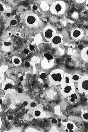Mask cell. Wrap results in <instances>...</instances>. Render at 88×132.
<instances>
[{
  "instance_id": "cell-1",
  "label": "cell",
  "mask_w": 88,
  "mask_h": 132,
  "mask_svg": "<svg viewBox=\"0 0 88 132\" xmlns=\"http://www.w3.org/2000/svg\"><path fill=\"white\" fill-rule=\"evenodd\" d=\"M64 72L60 69L55 70L51 72L49 75V80L50 82L55 86L60 84L63 80Z\"/></svg>"
},
{
  "instance_id": "cell-2",
  "label": "cell",
  "mask_w": 88,
  "mask_h": 132,
  "mask_svg": "<svg viewBox=\"0 0 88 132\" xmlns=\"http://www.w3.org/2000/svg\"><path fill=\"white\" fill-rule=\"evenodd\" d=\"M50 10L53 14L62 15L65 12L66 4L62 1H56L52 4Z\"/></svg>"
},
{
  "instance_id": "cell-3",
  "label": "cell",
  "mask_w": 88,
  "mask_h": 132,
  "mask_svg": "<svg viewBox=\"0 0 88 132\" xmlns=\"http://www.w3.org/2000/svg\"><path fill=\"white\" fill-rule=\"evenodd\" d=\"M78 88L80 93L88 95V76L81 77L78 80Z\"/></svg>"
},
{
  "instance_id": "cell-4",
  "label": "cell",
  "mask_w": 88,
  "mask_h": 132,
  "mask_svg": "<svg viewBox=\"0 0 88 132\" xmlns=\"http://www.w3.org/2000/svg\"><path fill=\"white\" fill-rule=\"evenodd\" d=\"M39 21V17L35 14H28L26 15L25 17V22L29 26L37 25Z\"/></svg>"
},
{
  "instance_id": "cell-5",
  "label": "cell",
  "mask_w": 88,
  "mask_h": 132,
  "mask_svg": "<svg viewBox=\"0 0 88 132\" xmlns=\"http://www.w3.org/2000/svg\"><path fill=\"white\" fill-rule=\"evenodd\" d=\"M60 91L64 97L70 96L71 95L75 93V88L74 83L62 87Z\"/></svg>"
},
{
  "instance_id": "cell-6",
  "label": "cell",
  "mask_w": 88,
  "mask_h": 132,
  "mask_svg": "<svg viewBox=\"0 0 88 132\" xmlns=\"http://www.w3.org/2000/svg\"><path fill=\"white\" fill-rule=\"evenodd\" d=\"M43 34L46 40L50 42L52 38L56 34V32L54 28L51 26L49 25L46 26L44 28Z\"/></svg>"
},
{
  "instance_id": "cell-7",
  "label": "cell",
  "mask_w": 88,
  "mask_h": 132,
  "mask_svg": "<svg viewBox=\"0 0 88 132\" xmlns=\"http://www.w3.org/2000/svg\"><path fill=\"white\" fill-rule=\"evenodd\" d=\"M63 36L61 34H56L51 39L50 42L53 47H57L62 42Z\"/></svg>"
},
{
  "instance_id": "cell-8",
  "label": "cell",
  "mask_w": 88,
  "mask_h": 132,
  "mask_svg": "<svg viewBox=\"0 0 88 132\" xmlns=\"http://www.w3.org/2000/svg\"><path fill=\"white\" fill-rule=\"evenodd\" d=\"M71 36L75 40H79L83 37L84 36L83 31L81 29L79 28H76L73 29L71 34Z\"/></svg>"
},
{
  "instance_id": "cell-9",
  "label": "cell",
  "mask_w": 88,
  "mask_h": 132,
  "mask_svg": "<svg viewBox=\"0 0 88 132\" xmlns=\"http://www.w3.org/2000/svg\"><path fill=\"white\" fill-rule=\"evenodd\" d=\"M72 83H74L72 80V76L69 73H65L63 80L61 83V87Z\"/></svg>"
},
{
  "instance_id": "cell-10",
  "label": "cell",
  "mask_w": 88,
  "mask_h": 132,
  "mask_svg": "<svg viewBox=\"0 0 88 132\" xmlns=\"http://www.w3.org/2000/svg\"><path fill=\"white\" fill-rule=\"evenodd\" d=\"M54 64V59L48 60L45 58L41 61V66L44 69H48L53 67Z\"/></svg>"
},
{
  "instance_id": "cell-11",
  "label": "cell",
  "mask_w": 88,
  "mask_h": 132,
  "mask_svg": "<svg viewBox=\"0 0 88 132\" xmlns=\"http://www.w3.org/2000/svg\"><path fill=\"white\" fill-rule=\"evenodd\" d=\"M65 126L64 130L66 132H74L76 129V125L73 122L68 121L67 122H65Z\"/></svg>"
},
{
  "instance_id": "cell-12",
  "label": "cell",
  "mask_w": 88,
  "mask_h": 132,
  "mask_svg": "<svg viewBox=\"0 0 88 132\" xmlns=\"http://www.w3.org/2000/svg\"><path fill=\"white\" fill-rule=\"evenodd\" d=\"M15 85V83L13 80L8 79L4 84V89L5 90H7L10 88H12Z\"/></svg>"
},
{
  "instance_id": "cell-13",
  "label": "cell",
  "mask_w": 88,
  "mask_h": 132,
  "mask_svg": "<svg viewBox=\"0 0 88 132\" xmlns=\"http://www.w3.org/2000/svg\"><path fill=\"white\" fill-rule=\"evenodd\" d=\"M81 57L84 61L88 62V47L82 50L81 53Z\"/></svg>"
},
{
  "instance_id": "cell-14",
  "label": "cell",
  "mask_w": 88,
  "mask_h": 132,
  "mask_svg": "<svg viewBox=\"0 0 88 132\" xmlns=\"http://www.w3.org/2000/svg\"><path fill=\"white\" fill-rule=\"evenodd\" d=\"M12 62L15 66H18L22 63V60L17 56H14L12 58Z\"/></svg>"
},
{
  "instance_id": "cell-15",
  "label": "cell",
  "mask_w": 88,
  "mask_h": 132,
  "mask_svg": "<svg viewBox=\"0 0 88 132\" xmlns=\"http://www.w3.org/2000/svg\"><path fill=\"white\" fill-rule=\"evenodd\" d=\"M81 117L83 119V120L85 122H88V113L87 110L83 111V110H81Z\"/></svg>"
},
{
  "instance_id": "cell-16",
  "label": "cell",
  "mask_w": 88,
  "mask_h": 132,
  "mask_svg": "<svg viewBox=\"0 0 88 132\" xmlns=\"http://www.w3.org/2000/svg\"><path fill=\"white\" fill-rule=\"evenodd\" d=\"M41 112H42L41 110L40 109H36L35 110H34L33 113V115H34V118H37V117H39L41 115Z\"/></svg>"
},
{
  "instance_id": "cell-17",
  "label": "cell",
  "mask_w": 88,
  "mask_h": 132,
  "mask_svg": "<svg viewBox=\"0 0 88 132\" xmlns=\"http://www.w3.org/2000/svg\"><path fill=\"white\" fill-rule=\"evenodd\" d=\"M81 78V77L80 75L77 74V73H75L72 76V80L74 83L76 82H78Z\"/></svg>"
},
{
  "instance_id": "cell-18",
  "label": "cell",
  "mask_w": 88,
  "mask_h": 132,
  "mask_svg": "<svg viewBox=\"0 0 88 132\" xmlns=\"http://www.w3.org/2000/svg\"><path fill=\"white\" fill-rule=\"evenodd\" d=\"M45 58H46V59L48 60H53L54 59V58L51 54H48V53H46L44 55Z\"/></svg>"
},
{
  "instance_id": "cell-19",
  "label": "cell",
  "mask_w": 88,
  "mask_h": 132,
  "mask_svg": "<svg viewBox=\"0 0 88 132\" xmlns=\"http://www.w3.org/2000/svg\"><path fill=\"white\" fill-rule=\"evenodd\" d=\"M77 98V96L76 95V94L75 93V94H74L73 95H71V96H70V100L72 102H75V100Z\"/></svg>"
},
{
  "instance_id": "cell-20",
  "label": "cell",
  "mask_w": 88,
  "mask_h": 132,
  "mask_svg": "<svg viewBox=\"0 0 88 132\" xmlns=\"http://www.w3.org/2000/svg\"><path fill=\"white\" fill-rule=\"evenodd\" d=\"M40 77H41V79L44 80L45 79H46V74L45 73H41V74H40Z\"/></svg>"
},
{
  "instance_id": "cell-21",
  "label": "cell",
  "mask_w": 88,
  "mask_h": 132,
  "mask_svg": "<svg viewBox=\"0 0 88 132\" xmlns=\"http://www.w3.org/2000/svg\"><path fill=\"white\" fill-rule=\"evenodd\" d=\"M36 105H37V104H36L35 102H33L31 103L30 104V106L31 108H33V107H35L36 106Z\"/></svg>"
},
{
  "instance_id": "cell-22",
  "label": "cell",
  "mask_w": 88,
  "mask_h": 132,
  "mask_svg": "<svg viewBox=\"0 0 88 132\" xmlns=\"http://www.w3.org/2000/svg\"><path fill=\"white\" fill-rule=\"evenodd\" d=\"M17 24V21L15 20H12L11 21V24L12 25H15Z\"/></svg>"
},
{
  "instance_id": "cell-23",
  "label": "cell",
  "mask_w": 88,
  "mask_h": 132,
  "mask_svg": "<svg viewBox=\"0 0 88 132\" xmlns=\"http://www.w3.org/2000/svg\"><path fill=\"white\" fill-rule=\"evenodd\" d=\"M52 122L53 124H56L57 123V121L56 119H53L52 120Z\"/></svg>"
},
{
  "instance_id": "cell-24",
  "label": "cell",
  "mask_w": 88,
  "mask_h": 132,
  "mask_svg": "<svg viewBox=\"0 0 88 132\" xmlns=\"http://www.w3.org/2000/svg\"><path fill=\"white\" fill-rule=\"evenodd\" d=\"M23 104H24V106H27L28 104V102L25 101L24 102Z\"/></svg>"
},
{
  "instance_id": "cell-25",
  "label": "cell",
  "mask_w": 88,
  "mask_h": 132,
  "mask_svg": "<svg viewBox=\"0 0 88 132\" xmlns=\"http://www.w3.org/2000/svg\"><path fill=\"white\" fill-rule=\"evenodd\" d=\"M24 53H25V54H28L29 52V50L27 49H25L24 50Z\"/></svg>"
},
{
  "instance_id": "cell-26",
  "label": "cell",
  "mask_w": 88,
  "mask_h": 132,
  "mask_svg": "<svg viewBox=\"0 0 88 132\" xmlns=\"http://www.w3.org/2000/svg\"><path fill=\"white\" fill-rule=\"evenodd\" d=\"M30 49L31 51H34V47L33 45H30Z\"/></svg>"
},
{
  "instance_id": "cell-27",
  "label": "cell",
  "mask_w": 88,
  "mask_h": 132,
  "mask_svg": "<svg viewBox=\"0 0 88 132\" xmlns=\"http://www.w3.org/2000/svg\"><path fill=\"white\" fill-rule=\"evenodd\" d=\"M25 64L26 66H27V67H29V66H30V63L28 62V61H27V62H26L25 63Z\"/></svg>"
},
{
  "instance_id": "cell-28",
  "label": "cell",
  "mask_w": 88,
  "mask_h": 132,
  "mask_svg": "<svg viewBox=\"0 0 88 132\" xmlns=\"http://www.w3.org/2000/svg\"><path fill=\"white\" fill-rule=\"evenodd\" d=\"M0 6H1V9H0V11H1V12H2L3 11H4V8L3 7V6H2V4H1V5H0Z\"/></svg>"
},
{
  "instance_id": "cell-29",
  "label": "cell",
  "mask_w": 88,
  "mask_h": 132,
  "mask_svg": "<svg viewBox=\"0 0 88 132\" xmlns=\"http://www.w3.org/2000/svg\"><path fill=\"white\" fill-rule=\"evenodd\" d=\"M18 92L19 93H21L23 92V90H22V89L21 88H19L18 89Z\"/></svg>"
},
{
  "instance_id": "cell-30",
  "label": "cell",
  "mask_w": 88,
  "mask_h": 132,
  "mask_svg": "<svg viewBox=\"0 0 88 132\" xmlns=\"http://www.w3.org/2000/svg\"><path fill=\"white\" fill-rule=\"evenodd\" d=\"M78 48H79L80 49H83V45H79V46H78Z\"/></svg>"
},
{
  "instance_id": "cell-31",
  "label": "cell",
  "mask_w": 88,
  "mask_h": 132,
  "mask_svg": "<svg viewBox=\"0 0 88 132\" xmlns=\"http://www.w3.org/2000/svg\"><path fill=\"white\" fill-rule=\"evenodd\" d=\"M85 8L86 9L88 10V0L86 1V5H85Z\"/></svg>"
},
{
  "instance_id": "cell-32",
  "label": "cell",
  "mask_w": 88,
  "mask_h": 132,
  "mask_svg": "<svg viewBox=\"0 0 88 132\" xmlns=\"http://www.w3.org/2000/svg\"><path fill=\"white\" fill-rule=\"evenodd\" d=\"M33 9L34 10H37V6H36L35 5H34V6H33Z\"/></svg>"
},
{
  "instance_id": "cell-33",
  "label": "cell",
  "mask_w": 88,
  "mask_h": 132,
  "mask_svg": "<svg viewBox=\"0 0 88 132\" xmlns=\"http://www.w3.org/2000/svg\"><path fill=\"white\" fill-rule=\"evenodd\" d=\"M77 2H80V3H81L82 2H85V1H76Z\"/></svg>"
},
{
  "instance_id": "cell-34",
  "label": "cell",
  "mask_w": 88,
  "mask_h": 132,
  "mask_svg": "<svg viewBox=\"0 0 88 132\" xmlns=\"http://www.w3.org/2000/svg\"><path fill=\"white\" fill-rule=\"evenodd\" d=\"M23 79H24V77H23V76H21V77H20V78H19V80H23Z\"/></svg>"
},
{
  "instance_id": "cell-35",
  "label": "cell",
  "mask_w": 88,
  "mask_h": 132,
  "mask_svg": "<svg viewBox=\"0 0 88 132\" xmlns=\"http://www.w3.org/2000/svg\"><path fill=\"white\" fill-rule=\"evenodd\" d=\"M58 121H59V122H61V119H58Z\"/></svg>"
}]
</instances>
